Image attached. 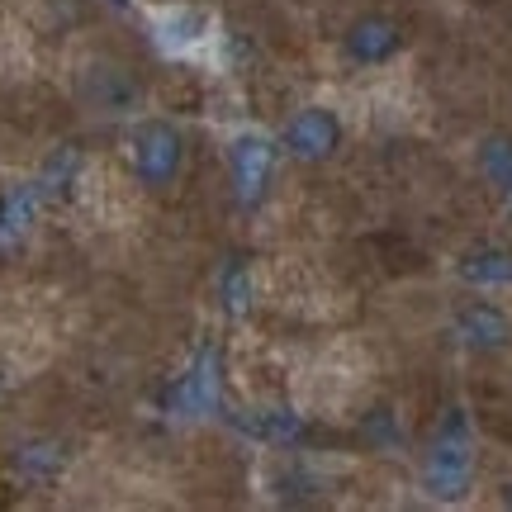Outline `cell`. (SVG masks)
<instances>
[{"mask_svg":"<svg viewBox=\"0 0 512 512\" xmlns=\"http://www.w3.org/2000/svg\"><path fill=\"white\" fill-rule=\"evenodd\" d=\"M475 432H470V418H465V408H451L446 418H441L437 437L427 446V456H422V494L437 498V503H460V498L470 494V484H475Z\"/></svg>","mask_w":512,"mask_h":512,"instance_id":"6da1fadb","label":"cell"},{"mask_svg":"<svg viewBox=\"0 0 512 512\" xmlns=\"http://www.w3.org/2000/svg\"><path fill=\"white\" fill-rule=\"evenodd\" d=\"M128 171L147 195H166L185 171V133L166 119H138L128 133Z\"/></svg>","mask_w":512,"mask_h":512,"instance_id":"7a4b0ae2","label":"cell"},{"mask_svg":"<svg viewBox=\"0 0 512 512\" xmlns=\"http://www.w3.org/2000/svg\"><path fill=\"white\" fill-rule=\"evenodd\" d=\"M76 100L100 119H133L147 105V86L119 57H91L76 76Z\"/></svg>","mask_w":512,"mask_h":512,"instance_id":"3957f363","label":"cell"},{"mask_svg":"<svg viewBox=\"0 0 512 512\" xmlns=\"http://www.w3.org/2000/svg\"><path fill=\"white\" fill-rule=\"evenodd\" d=\"M337 147H342V119H337V110H328V105H304V110H294L290 119H285V128H280V152L304 166L332 162Z\"/></svg>","mask_w":512,"mask_h":512,"instance_id":"277c9868","label":"cell"},{"mask_svg":"<svg viewBox=\"0 0 512 512\" xmlns=\"http://www.w3.org/2000/svg\"><path fill=\"white\" fill-rule=\"evenodd\" d=\"M451 332L465 351L475 356H498V351L512 347V318L498 309L494 299H470L460 304L456 318H451Z\"/></svg>","mask_w":512,"mask_h":512,"instance_id":"5b68a950","label":"cell"},{"mask_svg":"<svg viewBox=\"0 0 512 512\" xmlns=\"http://www.w3.org/2000/svg\"><path fill=\"white\" fill-rule=\"evenodd\" d=\"M403 53V24L389 15H356L342 34V57L356 67H384Z\"/></svg>","mask_w":512,"mask_h":512,"instance_id":"8992f818","label":"cell"},{"mask_svg":"<svg viewBox=\"0 0 512 512\" xmlns=\"http://www.w3.org/2000/svg\"><path fill=\"white\" fill-rule=\"evenodd\" d=\"M228 166H233V190L247 209L261 204V195L271 190L275 176V143L261 138V133H238L233 147H228Z\"/></svg>","mask_w":512,"mask_h":512,"instance_id":"52a82bcc","label":"cell"},{"mask_svg":"<svg viewBox=\"0 0 512 512\" xmlns=\"http://www.w3.org/2000/svg\"><path fill=\"white\" fill-rule=\"evenodd\" d=\"M460 280H470L479 290H498V285H512V252L503 247H479V252L460 256Z\"/></svg>","mask_w":512,"mask_h":512,"instance_id":"ba28073f","label":"cell"},{"mask_svg":"<svg viewBox=\"0 0 512 512\" xmlns=\"http://www.w3.org/2000/svg\"><path fill=\"white\" fill-rule=\"evenodd\" d=\"M475 166H479V176L503 195L512 185V133H489V138H479Z\"/></svg>","mask_w":512,"mask_h":512,"instance_id":"9c48e42d","label":"cell"},{"mask_svg":"<svg viewBox=\"0 0 512 512\" xmlns=\"http://www.w3.org/2000/svg\"><path fill=\"white\" fill-rule=\"evenodd\" d=\"M29 219H34V200H29L24 190H15L10 200L0 204V252H10V247H19V238H24V228H29Z\"/></svg>","mask_w":512,"mask_h":512,"instance_id":"30bf717a","label":"cell"},{"mask_svg":"<svg viewBox=\"0 0 512 512\" xmlns=\"http://www.w3.org/2000/svg\"><path fill=\"white\" fill-rule=\"evenodd\" d=\"M100 5H110V10H119V15H128V10H133V0H100Z\"/></svg>","mask_w":512,"mask_h":512,"instance_id":"8fae6325","label":"cell"},{"mask_svg":"<svg viewBox=\"0 0 512 512\" xmlns=\"http://www.w3.org/2000/svg\"><path fill=\"white\" fill-rule=\"evenodd\" d=\"M503 503H508V508H512V484H503Z\"/></svg>","mask_w":512,"mask_h":512,"instance_id":"7c38bea8","label":"cell"}]
</instances>
